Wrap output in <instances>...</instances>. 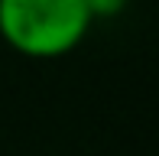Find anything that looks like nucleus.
Returning <instances> with one entry per match:
<instances>
[{
    "instance_id": "obj_2",
    "label": "nucleus",
    "mask_w": 159,
    "mask_h": 156,
    "mask_svg": "<svg viewBox=\"0 0 159 156\" xmlns=\"http://www.w3.org/2000/svg\"><path fill=\"white\" fill-rule=\"evenodd\" d=\"M127 3H130V0H81V7L88 10L91 23H94L98 16H117Z\"/></svg>"
},
{
    "instance_id": "obj_1",
    "label": "nucleus",
    "mask_w": 159,
    "mask_h": 156,
    "mask_svg": "<svg viewBox=\"0 0 159 156\" xmlns=\"http://www.w3.org/2000/svg\"><path fill=\"white\" fill-rule=\"evenodd\" d=\"M91 16L81 0H0V36L30 59H59L81 46Z\"/></svg>"
}]
</instances>
